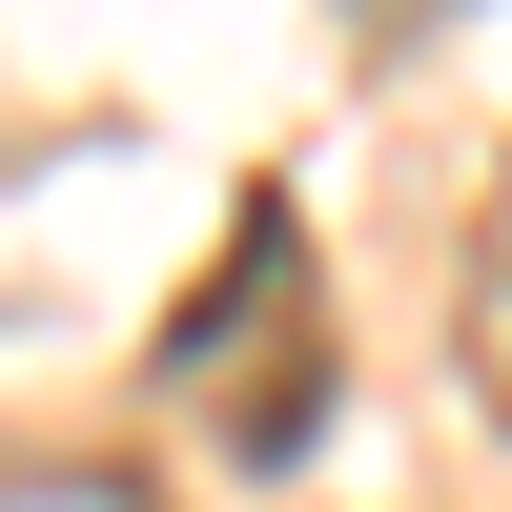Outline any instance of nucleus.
Returning a JSON list of instances; mask_svg holds the SVG:
<instances>
[{"label": "nucleus", "instance_id": "nucleus-1", "mask_svg": "<svg viewBox=\"0 0 512 512\" xmlns=\"http://www.w3.org/2000/svg\"><path fill=\"white\" fill-rule=\"evenodd\" d=\"M144 410L205 431L226 472H287V451L328 431V267H308V205H287V185L226 205L205 287L164 308V349H144Z\"/></svg>", "mask_w": 512, "mask_h": 512}, {"label": "nucleus", "instance_id": "nucleus-2", "mask_svg": "<svg viewBox=\"0 0 512 512\" xmlns=\"http://www.w3.org/2000/svg\"><path fill=\"white\" fill-rule=\"evenodd\" d=\"M472 390H492V431H512V185H492V226H472Z\"/></svg>", "mask_w": 512, "mask_h": 512}, {"label": "nucleus", "instance_id": "nucleus-3", "mask_svg": "<svg viewBox=\"0 0 512 512\" xmlns=\"http://www.w3.org/2000/svg\"><path fill=\"white\" fill-rule=\"evenodd\" d=\"M349 21H451V0H349Z\"/></svg>", "mask_w": 512, "mask_h": 512}]
</instances>
